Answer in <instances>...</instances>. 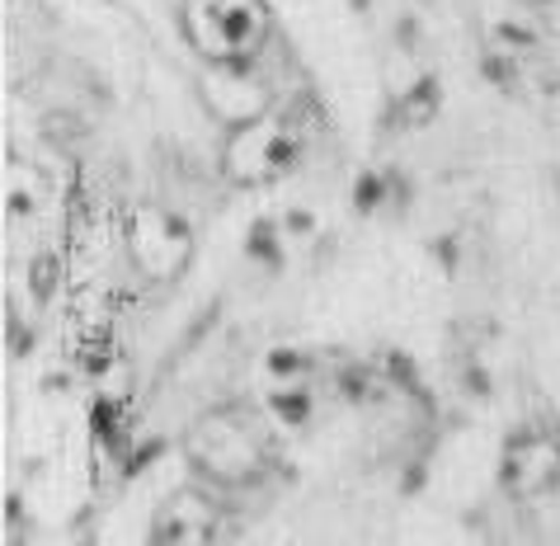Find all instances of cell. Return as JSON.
<instances>
[{"label": "cell", "instance_id": "obj_1", "mask_svg": "<svg viewBox=\"0 0 560 546\" xmlns=\"http://www.w3.org/2000/svg\"><path fill=\"white\" fill-rule=\"evenodd\" d=\"M179 24L203 67H250L273 28L264 0H184Z\"/></svg>", "mask_w": 560, "mask_h": 546}, {"label": "cell", "instance_id": "obj_2", "mask_svg": "<svg viewBox=\"0 0 560 546\" xmlns=\"http://www.w3.org/2000/svg\"><path fill=\"white\" fill-rule=\"evenodd\" d=\"M194 472L217 480V486H255L269 472V439L241 410H208L184 439Z\"/></svg>", "mask_w": 560, "mask_h": 546}, {"label": "cell", "instance_id": "obj_3", "mask_svg": "<svg viewBox=\"0 0 560 546\" xmlns=\"http://www.w3.org/2000/svg\"><path fill=\"white\" fill-rule=\"evenodd\" d=\"M122 249L147 283H175L194 259V231L161 202H137L122 217Z\"/></svg>", "mask_w": 560, "mask_h": 546}, {"label": "cell", "instance_id": "obj_4", "mask_svg": "<svg viewBox=\"0 0 560 546\" xmlns=\"http://www.w3.org/2000/svg\"><path fill=\"white\" fill-rule=\"evenodd\" d=\"M298 142L302 137H298V128H292V118L269 108L264 118L231 128L226 147H222V175L236 179V184H269L292 165Z\"/></svg>", "mask_w": 560, "mask_h": 546}, {"label": "cell", "instance_id": "obj_5", "mask_svg": "<svg viewBox=\"0 0 560 546\" xmlns=\"http://www.w3.org/2000/svg\"><path fill=\"white\" fill-rule=\"evenodd\" d=\"M217 533H222V504L198 486L165 495L151 519V546H212Z\"/></svg>", "mask_w": 560, "mask_h": 546}, {"label": "cell", "instance_id": "obj_6", "mask_svg": "<svg viewBox=\"0 0 560 546\" xmlns=\"http://www.w3.org/2000/svg\"><path fill=\"white\" fill-rule=\"evenodd\" d=\"M504 490L513 499H541L560 486V433H518L504 448Z\"/></svg>", "mask_w": 560, "mask_h": 546}, {"label": "cell", "instance_id": "obj_7", "mask_svg": "<svg viewBox=\"0 0 560 546\" xmlns=\"http://www.w3.org/2000/svg\"><path fill=\"white\" fill-rule=\"evenodd\" d=\"M198 90H203V104L226 128H241V123H255L269 114V85L250 67H203Z\"/></svg>", "mask_w": 560, "mask_h": 546}, {"label": "cell", "instance_id": "obj_8", "mask_svg": "<svg viewBox=\"0 0 560 546\" xmlns=\"http://www.w3.org/2000/svg\"><path fill=\"white\" fill-rule=\"evenodd\" d=\"M5 212L14 222H34L43 212V179L34 165H24V161L5 165Z\"/></svg>", "mask_w": 560, "mask_h": 546}]
</instances>
